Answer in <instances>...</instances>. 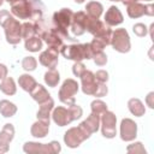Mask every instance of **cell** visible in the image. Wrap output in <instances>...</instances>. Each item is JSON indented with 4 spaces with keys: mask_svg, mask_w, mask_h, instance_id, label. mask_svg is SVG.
<instances>
[{
    "mask_svg": "<svg viewBox=\"0 0 154 154\" xmlns=\"http://www.w3.org/2000/svg\"><path fill=\"white\" fill-rule=\"evenodd\" d=\"M17 106L10 100H0V114L4 118H11L17 113Z\"/></svg>",
    "mask_w": 154,
    "mask_h": 154,
    "instance_id": "obj_29",
    "label": "cell"
},
{
    "mask_svg": "<svg viewBox=\"0 0 154 154\" xmlns=\"http://www.w3.org/2000/svg\"><path fill=\"white\" fill-rule=\"evenodd\" d=\"M59 53L67 60L82 61L84 59L89 60L93 57L89 43H75V45H63Z\"/></svg>",
    "mask_w": 154,
    "mask_h": 154,
    "instance_id": "obj_5",
    "label": "cell"
},
{
    "mask_svg": "<svg viewBox=\"0 0 154 154\" xmlns=\"http://www.w3.org/2000/svg\"><path fill=\"white\" fill-rule=\"evenodd\" d=\"M2 28L5 31V37L7 43L14 46L22 41V23L18 19H16L13 16L5 23Z\"/></svg>",
    "mask_w": 154,
    "mask_h": 154,
    "instance_id": "obj_11",
    "label": "cell"
},
{
    "mask_svg": "<svg viewBox=\"0 0 154 154\" xmlns=\"http://www.w3.org/2000/svg\"><path fill=\"white\" fill-rule=\"evenodd\" d=\"M132 31L138 37H144V36L148 35V28L143 23H136V24H134L132 25Z\"/></svg>",
    "mask_w": 154,
    "mask_h": 154,
    "instance_id": "obj_35",
    "label": "cell"
},
{
    "mask_svg": "<svg viewBox=\"0 0 154 154\" xmlns=\"http://www.w3.org/2000/svg\"><path fill=\"white\" fill-rule=\"evenodd\" d=\"M22 67L26 71V72H31L34 70H36L37 67V60L35 57H24L23 60H22Z\"/></svg>",
    "mask_w": 154,
    "mask_h": 154,
    "instance_id": "obj_32",
    "label": "cell"
},
{
    "mask_svg": "<svg viewBox=\"0 0 154 154\" xmlns=\"http://www.w3.org/2000/svg\"><path fill=\"white\" fill-rule=\"evenodd\" d=\"M126 13L130 18L137 19L142 16H154V6L152 4H141V2H134L126 6Z\"/></svg>",
    "mask_w": 154,
    "mask_h": 154,
    "instance_id": "obj_13",
    "label": "cell"
},
{
    "mask_svg": "<svg viewBox=\"0 0 154 154\" xmlns=\"http://www.w3.org/2000/svg\"><path fill=\"white\" fill-rule=\"evenodd\" d=\"M23 152L26 154H58L61 152V146L58 141H51L49 143L28 141L23 144Z\"/></svg>",
    "mask_w": 154,
    "mask_h": 154,
    "instance_id": "obj_6",
    "label": "cell"
},
{
    "mask_svg": "<svg viewBox=\"0 0 154 154\" xmlns=\"http://www.w3.org/2000/svg\"><path fill=\"white\" fill-rule=\"evenodd\" d=\"M36 35V31H35V25H34V22H25V23H22V38L26 40L31 36H35Z\"/></svg>",
    "mask_w": 154,
    "mask_h": 154,
    "instance_id": "obj_31",
    "label": "cell"
},
{
    "mask_svg": "<svg viewBox=\"0 0 154 154\" xmlns=\"http://www.w3.org/2000/svg\"><path fill=\"white\" fill-rule=\"evenodd\" d=\"M53 108H54V100L52 97L48 99L47 101L40 103V108H38V111L36 113L37 119L51 122V114H52Z\"/></svg>",
    "mask_w": 154,
    "mask_h": 154,
    "instance_id": "obj_21",
    "label": "cell"
},
{
    "mask_svg": "<svg viewBox=\"0 0 154 154\" xmlns=\"http://www.w3.org/2000/svg\"><path fill=\"white\" fill-rule=\"evenodd\" d=\"M38 63L49 69H55L59 63V49L55 47H48L38 55Z\"/></svg>",
    "mask_w": 154,
    "mask_h": 154,
    "instance_id": "obj_14",
    "label": "cell"
},
{
    "mask_svg": "<svg viewBox=\"0 0 154 154\" xmlns=\"http://www.w3.org/2000/svg\"><path fill=\"white\" fill-rule=\"evenodd\" d=\"M91 135L87 132L81 125L78 126H72L64 134V143L69 148H77L79 147L85 140H88Z\"/></svg>",
    "mask_w": 154,
    "mask_h": 154,
    "instance_id": "obj_9",
    "label": "cell"
},
{
    "mask_svg": "<svg viewBox=\"0 0 154 154\" xmlns=\"http://www.w3.org/2000/svg\"><path fill=\"white\" fill-rule=\"evenodd\" d=\"M12 16H13V14L10 13L7 10H0V26L2 28V26L5 25V23H6Z\"/></svg>",
    "mask_w": 154,
    "mask_h": 154,
    "instance_id": "obj_39",
    "label": "cell"
},
{
    "mask_svg": "<svg viewBox=\"0 0 154 154\" xmlns=\"http://www.w3.org/2000/svg\"><path fill=\"white\" fill-rule=\"evenodd\" d=\"M87 132H89L90 135H93L94 132H96L100 129V116H97L96 113H90L88 116L87 119H84L81 124H79Z\"/></svg>",
    "mask_w": 154,
    "mask_h": 154,
    "instance_id": "obj_20",
    "label": "cell"
},
{
    "mask_svg": "<svg viewBox=\"0 0 154 154\" xmlns=\"http://www.w3.org/2000/svg\"><path fill=\"white\" fill-rule=\"evenodd\" d=\"M125 6H128V5H130V4H134V2H137L138 0H120Z\"/></svg>",
    "mask_w": 154,
    "mask_h": 154,
    "instance_id": "obj_42",
    "label": "cell"
},
{
    "mask_svg": "<svg viewBox=\"0 0 154 154\" xmlns=\"http://www.w3.org/2000/svg\"><path fill=\"white\" fill-rule=\"evenodd\" d=\"M18 84H19V87H20L24 91L30 93V91L32 90V88L37 84V82H36V79H35L31 75H29V73H23V75H20V76L18 77Z\"/></svg>",
    "mask_w": 154,
    "mask_h": 154,
    "instance_id": "obj_28",
    "label": "cell"
},
{
    "mask_svg": "<svg viewBox=\"0 0 154 154\" xmlns=\"http://www.w3.org/2000/svg\"><path fill=\"white\" fill-rule=\"evenodd\" d=\"M4 1H5V0H0V6H1L2 4H4Z\"/></svg>",
    "mask_w": 154,
    "mask_h": 154,
    "instance_id": "obj_45",
    "label": "cell"
},
{
    "mask_svg": "<svg viewBox=\"0 0 154 154\" xmlns=\"http://www.w3.org/2000/svg\"><path fill=\"white\" fill-rule=\"evenodd\" d=\"M8 73V69L5 64H0V79H4Z\"/></svg>",
    "mask_w": 154,
    "mask_h": 154,
    "instance_id": "obj_41",
    "label": "cell"
},
{
    "mask_svg": "<svg viewBox=\"0 0 154 154\" xmlns=\"http://www.w3.org/2000/svg\"><path fill=\"white\" fill-rule=\"evenodd\" d=\"M85 70V65L82 61H75L72 65V73L75 75V77H81Z\"/></svg>",
    "mask_w": 154,
    "mask_h": 154,
    "instance_id": "obj_37",
    "label": "cell"
},
{
    "mask_svg": "<svg viewBox=\"0 0 154 154\" xmlns=\"http://www.w3.org/2000/svg\"><path fill=\"white\" fill-rule=\"evenodd\" d=\"M72 17H73V11L69 7H63L53 13V24H54L55 30L60 34L63 38H67L70 41L76 40L73 36L69 34Z\"/></svg>",
    "mask_w": 154,
    "mask_h": 154,
    "instance_id": "obj_4",
    "label": "cell"
},
{
    "mask_svg": "<svg viewBox=\"0 0 154 154\" xmlns=\"http://www.w3.org/2000/svg\"><path fill=\"white\" fill-rule=\"evenodd\" d=\"M78 90H79V84L77 83V81L73 78H66L58 91L59 100L66 106L73 105L76 103L75 95L78 93Z\"/></svg>",
    "mask_w": 154,
    "mask_h": 154,
    "instance_id": "obj_7",
    "label": "cell"
},
{
    "mask_svg": "<svg viewBox=\"0 0 154 154\" xmlns=\"http://www.w3.org/2000/svg\"><path fill=\"white\" fill-rule=\"evenodd\" d=\"M101 134L106 138H114L117 135V116L112 111H105L100 116Z\"/></svg>",
    "mask_w": 154,
    "mask_h": 154,
    "instance_id": "obj_10",
    "label": "cell"
},
{
    "mask_svg": "<svg viewBox=\"0 0 154 154\" xmlns=\"http://www.w3.org/2000/svg\"><path fill=\"white\" fill-rule=\"evenodd\" d=\"M119 136L124 142H131L137 137V123L131 118H123L119 125Z\"/></svg>",
    "mask_w": 154,
    "mask_h": 154,
    "instance_id": "obj_12",
    "label": "cell"
},
{
    "mask_svg": "<svg viewBox=\"0 0 154 154\" xmlns=\"http://www.w3.org/2000/svg\"><path fill=\"white\" fill-rule=\"evenodd\" d=\"M91 59L94 60L95 65H97V66H105L107 64V61H108V58H107L106 53H103V51L94 53L93 57H91Z\"/></svg>",
    "mask_w": 154,
    "mask_h": 154,
    "instance_id": "obj_34",
    "label": "cell"
},
{
    "mask_svg": "<svg viewBox=\"0 0 154 154\" xmlns=\"http://www.w3.org/2000/svg\"><path fill=\"white\" fill-rule=\"evenodd\" d=\"M84 10H85L84 12L90 18H95V19H100V17L103 13V6L99 1H89V2H87Z\"/></svg>",
    "mask_w": 154,
    "mask_h": 154,
    "instance_id": "obj_24",
    "label": "cell"
},
{
    "mask_svg": "<svg viewBox=\"0 0 154 154\" xmlns=\"http://www.w3.org/2000/svg\"><path fill=\"white\" fill-rule=\"evenodd\" d=\"M143 1H149V2H150V1H152V0H143Z\"/></svg>",
    "mask_w": 154,
    "mask_h": 154,
    "instance_id": "obj_47",
    "label": "cell"
},
{
    "mask_svg": "<svg viewBox=\"0 0 154 154\" xmlns=\"http://www.w3.org/2000/svg\"><path fill=\"white\" fill-rule=\"evenodd\" d=\"M43 81L46 83L47 87H51V88H55L59 82H60V73L57 69H49L45 72V76H43Z\"/></svg>",
    "mask_w": 154,
    "mask_h": 154,
    "instance_id": "obj_27",
    "label": "cell"
},
{
    "mask_svg": "<svg viewBox=\"0 0 154 154\" xmlns=\"http://www.w3.org/2000/svg\"><path fill=\"white\" fill-rule=\"evenodd\" d=\"M126 152L131 153V154H146L147 153L143 143L140 141H136V142H132L131 144H128Z\"/></svg>",
    "mask_w": 154,
    "mask_h": 154,
    "instance_id": "obj_33",
    "label": "cell"
},
{
    "mask_svg": "<svg viewBox=\"0 0 154 154\" xmlns=\"http://www.w3.org/2000/svg\"><path fill=\"white\" fill-rule=\"evenodd\" d=\"M103 22L108 26H118L124 22V17H123V13L120 12V10L117 6L112 5L106 11V13L103 16Z\"/></svg>",
    "mask_w": 154,
    "mask_h": 154,
    "instance_id": "obj_18",
    "label": "cell"
},
{
    "mask_svg": "<svg viewBox=\"0 0 154 154\" xmlns=\"http://www.w3.org/2000/svg\"><path fill=\"white\" fill-rule=\"evenodd\" d=\"M73 1H75L76 4H83V2L85 1V0H73Z\"/></svg>",
    "mask_w": 154,
    "mask_h": 154,
    "instance_id": "obj_43",
    "label": "cell"
},
{
    "mask_svg": "<svg viewBox=\"0 0 154 154\" xmlns=\"http://www.w3.org/2000/svg\"><path fill=\"white\" fill-rule=\"evenodd\" d=\"M5 1H7L8 4H12V2H13V1H16V0H5Z\"/></svg>",
    "mask_w": 154,
    "mask_h": 154,
    "instance_id": "obj_44",
    "label": "cell"
},
{
    "mask_svg": "<svg viewBox=\"0 0 154 154\" xmlns=\"http://www.w3.org/2000/svg\"><path fill=\"white\" fill-rule=\"evenodd\" d=\"M40 37L42 38L43 42L47 43L48 47H55V48L60 49V48L63 47V45H64V43H63V37H61L60 34L55 30L54 26H52V28L47 26V29L41 34Z\"/></svg>",
    "mask_w": 154,
    "mask_h": 154,
    "instance_id": "obj_17",
    "label": "cell"
},
{
    "mask_svg": "<svg viewBox=\"0 0 154 154\" xmlns=\"http://www.w3.org/2000/svg\"><path fill=\"white\" fill-rule=\"evenodd\" d=\"M42 46H43V41L40 36L35 35V36H31L26 40H24V48L31 53H36L38 51L42 49Z\"/></svg>",
    "mask_w": 154,
    "mask_h": 154,
    "instance_id": "obj_26",
    "label": "cell"
},
{
    "mask_svg": "<svg viewBox=\"0 0 154 154\" xmlns=\"http://www.w3.org/2000/svg\"><path fill=\"white\" fill-rule=\"evenodd\" d=\"M90 108L93 113H96L97 116H101L105 111H107V103L102 100H100L99 97H96L95 100L91 101L90 103Z\"/></svg>",
    "mask_w": 154,
    "mask_h": 154,
    "instance_id": "obj_30",
    "label": "cell"
},
{
    "mask_svg": "<svg viewBox=\"0 0 154 154\" xmlns=\"http://www.w3.org/2000/svg\"><path fill=\"white\" fill-rule=\"evenodd\" d=\"M146 103L150 109L154 108V91L148 93V95L146 96Z\"/></svg>",
    "mask_w": 154,
    "mask_h": 154,
    "instance_id": "obj_40",
    "label": "cell"
},
{
    "mask_svg": "<svg viewBox=\"0 0 154 154\" xmlns=\"http://www.w3.org/2000/svg\"><path fill=\"white\" fill-rule=\"evenodd\" d=\"M89 46H90V49H91V53H96V52H101L103 51V48L106 47V45L97 37H94L91 42H89Z\"/></svg>",
    "mask_w": 154,
    "mask_h": 154,
    "instance_id": "obj_36",
    "label": "cell"
},
{
    "mask_svg": "<svg viewBox=\"0 0 154 154\" xmlns=\"http://www.w3.org/2000/svg\"><path fill=\"white\" fill-rule=\"evenodd\" d=\"M43 11L45 5L41 0H16L11 4V13L19 19H41Z\"/></svg>",
    "mask_w": 154,
    "mask_h": 154,
    "instance_id": "obj_1",
    "label": "cell"
},
{
    "mask_svg": "<svg viewBox=\"0 0 154 154\" xmlns=\"http://www.w3.org/2000/svg\"><path fill=\"white\" fill-rule=\"evenodd\" d=\"M109 45L113 47L114 51L119 53H128L131 49V41L129 32L124 28H118L112 31L111 42Z\"/></svg>",
    "mask_w": 154,
    "mask_h": 154,
    "instance_id": "obj_8",
    "label": "cell"
},
{
    "mask_svg": "<svg viewBox=\"0 0 154 154\" xmlns=\"http://www.w3.org/2000/svg\"><path fill=\"white\" fill-rule=\"evenodd\" d=\"M83 116V109L81 106L73 103L67 107L57 106L53 108L51 118L58 126H66L71 124L73 120L79 119Z\"/></svg>",
    "mask_w": 154,
    "mask_h": 154,
    "instance_id": "obj_2",
    "label": "cell"
},
{
    "mask_svg": "<svg viewBox=\"0 0 154 154\" xmlns=\"http://www.w3.org/2000/svg\"><path fill=\"white\" fill-rule=\"evenodd\" d=\"M29 94H30V96H31L38 105L42 103V102H45V101H47L48 99L52 97L51 94L48 93V90L46 89V87H43L42 84H38V83L32 88V90H31Z\"/></svg>",
    "mask_w": 154,
    "mask_h": 154,
    "instance_id": "obj_22",
    "label": "cell"
},
{
    "mask_svg": "<svg viewBox=\"0 0 154 154\" xmlns=\"http://www.w3.org/2000/svg\"><path fill=\"white\" fill-rule=\"evenodd\" d=\"M14 126L11 123H6L0 131V154L7 153L10 149V143L14 137Z\"/></svg>",
    "mask_w": 154,
    "mask_h": 154,
    "instance_id": "obj_15",
    "label": "cell"
},
{
    "mask_svg": "<svg viewBox=\"0 0 154 154\" xmlns=\"http://www.w3.org/2000/svg\"><path fill=\"white\" fill-rule=\"evenodd\" d=\"M79 78H81V89H82L83 94L95 96L99 99L107 95L108 88H107L106 83L97 82L94 72H91L90 70H85Z\"/></svg>",
    "mask_w": 154,
    "mask_h": 154,
    "instance_id": "obj_3",
    "label": "cell"
},
{
    "mask_svg": "<svg viewBox=\"0 0 154 154\" xmlns=\"http://www.w3.org/2000/svg\"><path fill=\"white\" fill-rule=\"evenodd\" d=\"M109 1H116L117 2V1H120V0H109Z\"/></svg>",
    "mask_w": 154,
    "mask_h": 154,
    "instance_id": "obj_46",
    "label": "cell"
},
{
    "mask_svg": "<svg viewBox=\"0 0 154 154\" xmlns=\"http://www.w3.org/2000/svg\"><path fill=\"white\" fill-rule=\"evenodd\" d=\"M85 20H87V13L84 11L73 12L72 22L70 25V31L75 36H82L85 32Z\"/></svg>",
    "mask_w": 154,
    "mask_h": 154,
    "instance_id": "obj_16",
    "label": "cell"
},
{
    "mask_svg": "<svg viewBox=\"0 0 154 154\" xmlns=\"http://www.w3.org/2000/svg\"><path fill=\"white\" fill-rule=\"evenodd\" d=\"M128 108L130 113L135 117H143L146 113V106L143 102L137 97H131L128 101Z\"/></svg>",
    "mask_w": 154,
    "mask_h": 154,
    "instance_id": "obj_23",
    "label": "cell"
},
{
    "mask_svg": "<svg viewBox=\"0 0 154 154\" xmlns=\"http://www.w3.org/2000/svg\"><path fill=\"white\" fill-rule=\"evenodd\" d=\"M0 90H1L5 95H8V96L14 95V94L17 93V85H16L14 79H13L11 76H6L4 79H1Z\"/></svg>",
    "mask_w": 154,
    "mask_h": 154,
    "instance_id": "obj_25",
    "label": "cell"
},
{
    "mask_svg": "<svg viewBox=\"0 0 154 154\" xmlns=\"http://www.w3.org/2000/svg\"><path fill=\"white\" fill-rule=\"evenodd\" d=\"M94 75H95L96 81L100 82V83H107V81L109 78V75H108V72L106 70H97Z\"/></svg>",
    "mask_w": 154,
    "mask_h": 154,
    "instance_id": "obj_38",
    "label": "cell"
},
{
    "mask_svg": "<svg viewBox=\"0 0 154 154\" xmlns=\"http://www.w3.org/2000/svg\"><path fill=\"white\" fill-rule=\"evenodd\" d=\"M49 123L48 120H41L37 119L30 128V134L31 136L36 137V138H43L48 135L49 132Z\"/></svg>",
    "mask_w": 154,
    "mask_h": 154,
    "instance_id": "obj_19",
    "label": "cell"
}]
</instances>
